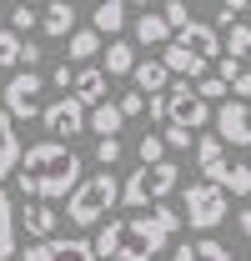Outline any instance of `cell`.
Instances as JSON below:
<instances>
[{"mask_svg":"<svg viewBox=\"0 0 251 261\" xmlns=\"http://www.w3.org/2000/svg\"><path fill=\"white\" fill-rule=\"evenodd\" d=\"M181 211L171 206H151V211H131V216H116L95 231V256L101 261H156V251L166 246L171 231H181Z\"/></svg>","mask_w":251,"mask_h":261,"instance_id":"1","label":"cell"},{"mask_svg":"<svg viewBox=\"0 0 251 261\" xmlns=\"http://www.w3.org/2000/svg\"><path fill=\"white\" fill-rule=\"evenodd\" d=\"M81 156L61 146V141H40L20 156V171H15V186L31 201H70V191L81 186Z\"/></svg>","mask_w":251,"mask_h":261,"instance_id":"2","label":"cell"},{"mask_svg":"<svg viewBox=\"0 0 251 261\" xmlns=\"http://www.w3.org/2000/svg\"><path fill=\"white\" fill-rule=\"evenodd\" d=\"M121 201V181L111 176V171H95V176H86L76 191H70V201H65V216H70V226H101V216L111 211Z\"/></svg>","mask_w":251,"mask_h":261,"instance_id":"3","label":"cell"},{"mask_svg":"<svg viewBox=\"0 0 251 261\" xmlns=\"http://www.w3.org/2000/svg\"><path fill=\"white\" fill-rule=\"evenodd\" d=\"M181 181V166L176 161H161V166H136L121 186V206L126 211H146V206H161L166 196L176 191Z\"/></svg>","mask_w":251,"mask_h":261,"instance_id":"4","label":"cell"},{"mask_svg":"<svg viewBox=\"0 0 251 261\" xmlns=\"http://www.w3.org/2000/svg\"><path fill=\"white\" fill-rule=\"evenodd\" d=\"M181 216H186L191 231H216L226 221V191L211 186V181H191L186 201H181Z\"/></svg>","mask_w":251,"mask_h":261,"instance_id":"5","label":"cell"},{"mask_svg":"<svg viewBox=\"0 0 251 261\" xmlns=\"http://www.w3.org/2000/svg\"><path fill=\"white\" fill-rule=\"evenodd\" d=\"M166 126L186 130V136H196V130L211 121V100H201V91L196 86H186V81H171V91H166Z\"/></svg>","mask_w":251,"mask_h":261,"instance_id":"6","label":"cell"},{"mask_svg":"<svg viewBox=\"0 0 251 261\" xmlns=\"http://www.w3.org/2000/svg\"><path fill=\"white\" fill-rule=\"evenodd\" d=\"M40 126L51 130V141H70V136H81V130H91V111L81 106L76 96H61V100H51L45 111H40Z\"/></svg>","mask_w":251,"mask_h":261,"instance_id":"7","label":"cell"},{"mask_svg":"<svg viewBox=\"0 0 251 261\" xmlns=\"http://www.w3.org/2000/svg\"><path fill=\"white\" fill-rule=\"evenodd\" d=\"M0 100H5V111H10L15 121H35V116L45 111V106H40V75H35V70L10 75L5 91H0Z\"/></svg>","mask_w":251,"mask_h":261,"instance_id":"8","label":"cell"},{"mask_svg":"<svg viewBox=\"0 0 251 261\" xmlns=\"http://www.w3.org/2000/svg\"><path fill=\"white\" fill-rule=\"evenodd\" d=\"M20 261H101V256H95V246L86 236H51V241L26 246Z\"/></svg>","mask_w":251,"mask_h":261,"instance_id":"9","label":"cell"},{"mask_svg":"<svg viewBox=\"0 0 251 261\" xmlns=\"http://www.w3.org/2000/svg\"><path fill=\"white\" fill-rule=\"evenodd\" d=\"M176 40L186 45L191 56H201V61H221L226 56V40H221L216 25H201V20H191L186 31H176Z\"/></svg>","mask_w":251,"mask_h":261,"instance_id":"10","label":"cell"},{"mask_svg":"<svg viewBox=\"0 0 251 261\" xmlns=\"http://www.w3.org/2000/svg\"><path fill=\"white\" fill-rule=\"evenodd\" d=\"M106 91H111V75H106L101 65H81V75H76V91H70V96L81 100L86 111H95V106H106Z\"/></svg>","mask_w":251,"mask_h":261,"instance_id":"11","label":"cell"},{"mask_svg":"<svg viewBox=\"0 0 251 261\" xmlns=\"http://www.w3.org/2000/svg\"><path fill=\"white\" fill-rule=\"evenodd\" d=\"M20 136H15V116L5 111V100H0V176H15L20 171Z\"/></svg>","mask_w":251,"mask_h":261,"instance_id":"12","label":"cell"},{"mask_svg":"<svg viewBox=\"0 0 251 261\" xmlns=\"http://www.w3.org/2000/svg\"><path fill=\"white\" fill-rule=\"evenodd\" d=\"M40 31L51 35V40H70L76 35V5L70 0H51L40 10Z\"/></svg>","mask_w":251,"mask_h":261,"instance_id":"13","label":"cell"},{"mask_svg":"<svg viewBox=\"0 0 251 261\" xmlns=\"http://www.w3.org/2000/svg\"><path fill=\"white\" fill-rule=\"evenodd\" d=\"M131 81H136V91L141 96H166L171 91V70H166V61H136V70H131Z\"/></svg>","mask_w":251,"mask_h":261,"instance_id":"14","label":"cell"},{"mask_svg":"<svg viewBox=\"0 0 251 261\" xmlns=\"http://www.w3.org/2000/svg\"><path fill=\"white\" fill-rule=\"evenodd\" d=\"M161 61H166L171 75H186V81H201V75H206V61H201V56H191L181 40H171V45L161 50Z\"/></svg>","mask_w":251,"mask_h":261,"instance_id":"15","label":"cell"},{"mask_svg":"<svg viewBox=\"0 0 251 261\" xmlns=\"http://www.w3.org/2000/svg\"><path fill=\"white\" fill-rule=\"evenodd\" d=\"M20 226H26V236H35V241H51V236H56V211H51V201H31V206L20 211Z\"/></svg>","mask_w":251,"mask_h":261,"instance_id":"16","label":"cell"},{"mask_svg":"<svg viewBox=\"0 0 251 261\" xmlns=\"http://www.w3.org/2000/svg\"><path fill=\"white\" fill-rule=\"evenodd\" d=\"M171 40H176V31L166 25V15H161V10H146V15L136 20V45H161V50H166Z\"/></svg>","mask_w":251,"mask_h":261,"instance_id":"17","label":"cell"},{"mask_svg":"<svg viewBox=\"0 0 251 261\" xmlns=\"http://www.w3.org/2000/svg\"><path fill=\"white\" fill-rule=\"evenodd\" d=\"M171 261H231V251L221 241H211V236H196V241H181Z\"/></svg>","mask_w":251,"mask_h":261,"instance_id":"18","label":"cell"},{"mask_svg":"<svg viewBox=\"0 0 251 261\" xmlns=\"http://www.w3.org/2000/svg\"><path fill=\"white\" fill-rule=\"evenodd\" d=\"M91 31L121 40V31H126V0H101V5H95V25H91Z\"/></svg>","mask_w":251,"mask_h":261,"instance_id":"19","label":"cell"},{"mask_svg":"<svg viewBox=\"0 0 251 261\" xmlns=\"http://www.w3.org/2000/svg\"><path fill=\"white\" fill-rule=\"evenodd\" d=\"M15 226H20V216H15V206H10V191L0 186V261L15 256Z\"/></svg>","mask_w":251,"mask_h":261,"instance_id":"20","label":"cell"},{"mask_svg":"<svg viewBox=\"0 0 251 261\" xmlns=\"http://www.w3.org/2000/svg\"><path fill=\"white\" fill-rule=\"evenodd\" d=\"M136 70V45L131 40H111L106 45V75H131Z\"/></svg>","mask_w":251,"mask_h":261,"instance_id":"21","label":"cell"},{"mask_svg":"<svg viewBox=\"0 0 251 261\" xmlns=\"http://www.w3.org/2000/svg\"><path fill=\"white\" fill-rule=\"evenodd\" d=\"M121 126H126V116H121V106H116V100H106V106H95V111H91V130L101 136V141H106V136H116Z\"/></svg>","mask_w":251,"mask_h":261,"instance_id":"22","label":"cell"},{"mask_svg":"<svg viewBox=\"0 0 251 261\" xmlns=\"http://www.w3.org/2000/svg\"><path fill=\"white\" fill-rule=\"evenodd\" d=\"M221 161H226L221 136H216V130H211V136H201V141H196V166H201V171H216Z\"/></svg>","mask_w":251,"mask_h":261,"instance_id":"23","label":"cell"},{"mask_svg":"<svg viewBox=\"0 0 251 261\" xmlns=\"http://www.w3.org/2000/svg\"><path fill=\"white\" fill-rule=\"evenodd\" d=\"M95 50H101V35L95 31H76L70 40H65V61H91Z\"/></svg>","mask_w":251,"mask_h":261,"instance_id":"24","label":"cell"},{"mask_svg":"<svg viewBox=\"0 0 251 261\" xmlns=\"http://www.w3.org/2000/svg\"><path fill=\"white\" fill-rule=\"evenodd\" d=\"M166 151H171V146H166V136H151V130H146V136H141V146H136L141 166H161V161H166Z\"/></svg>","mask_w":251,"mask_h":261,"instance_id":"25","label":"cell"},{"mask_svg":"<svg viewBox=\"0 0 251 261\" xmlns=\"http://www.w3.org/2000/svg\"><path fill=\"white\" fill-rule=\"evenodd\" d=\"M226 56H236V61H241V56H251V25H241V20H236V25L226 31Z\"/></svg>","mask_w":251,"mask_h":261,"instance_id":"26","label":"cell"},{"mask_svg":"<svg viewBox=\"0 0 251 261\" xmlns=\"http://www.w3.org/2000/svg\"><path fill=\"white\" fill-rule=\"evenodd\" d=\"M20 50H26V40L15 31H0V70H10V65L20 61Z\"/></svg>","mask_w":251,"mask_h":261,"instance_id":"27","label":"cell"},{"mask_svg":"<svg viewBox=\"0 0 251 261\" xmlns=\"http://www.w3.org/2000/svg\"><path fill=\"white\" fill-rule=\"evenodd\" d=\"M35 25H40V10H31V5L20 0V5L10 10V31H15V35H26V31H35Z\"/></svg>","mask_w":251,"mask_h":261,"instance_id":"28","label":"cell"},{"mask_svg":"<svg viewBox=\"0 0 251 261\" xmlns=\"http://www.w3.org/2000/svg\"><path fill=\"white\" fill-rule=\"evenodd\" d=\"M161 15H166V25H171V31H186V25H191L186 0H166V5H161Z\"/></svg>","mask_w":251,"mask_h":261,"instance_id":"29","label":"cell"},{"mask_svg":"<svg viewBox=\"0 0 251 261\" xmlns=\"http://www.w3.org/2000/svg\"><path fill=\"white\" fill-rule=\"evenodd\" d=\"M196 91H201V100H226V96H231V86H226L221 75H201Z\"/></svg>","mask_w":251,"mask_h":261,"instance_id":"30","label":"cell"},{"mask_svg":"<svg viewBox=\"0 0 251 261\" xmlns=\"http://www.w3.org/2000/svg\"><path fill=\"white\" fill-rule=\"evenodd\" d=\"M126 156V146H121V136H106V141H101V146H95V161L101 166H116Z\"/></svg>","mask_w":251,"mask_h":261,"instance_id":"31","label":"cell"},{"mask_svg":"<svg viewBox=\"0 0 251 261\" xmlns=\"http://www.w3.org/2000/svg\"><path fill=\"white\" fill-rule=\"evenodd\" d=\"M241 70H246V65L236 61V56H221V61H216V75L226 81V86H236V75H241Z\"/></svg>","mask_w":251,"mask_h":261,"instance_id":"32","label":"cell"},{"mask_svg":"<svg viewBox=\"0 0 251 261\" xmlns=\"http://www.w3.org/2000/svg\"><path fill=\"white\" fill-rule=\"evenodd\" d=\"M76 75H81V70H76V65H70V61H61V65H56V70H51V81H56L61 91H76Z\"/></svg>","mask_w":251,"mask_h":261,"instance_id":"33","label":"cell"},{"mask_svg":"<svg viewBox=\"0 0 251 261\" xmlns=\"http://www.w3.org/2000/svg\"><path fill=\"white\" fill-rule=\"evenodd\" d=\"M116 106H121V116L131 121V116H141V111H146V96H141V91H126V96L116 100Z\"/></svg>","mask_w":251,"mask_h":261,"instance_id":"34","label":"cell"},{"mask_svg":"<svg viewBox=\"0 0 251 261\" xmlns=\"http://www.w3.org/2000/svg\"><path fill=\"white\" fill-rule=\"evenodd\" d=\"M146 116H151L156 126H166V116H171V111H166V96H146Z\"/></svg>","mask_w":251,"mask_h":261,"instance_id":"35","label":"cell"},{"mask_svg":"<svg viewBox=\"0 0 251 261\" xmlns=\"http://www.w3.org/2000/svg\"><path fill=\"white\" fill-rule=\"evenodd\" d=\"M231 96H236V100H251V65L241 70V75H236V86H231Z\"/></svg>","mask_w":251,"mask_h":261,"instance_id":"36","label":"cell"},{"mask_svg":"<svg viewBox=\"0 0 251 261\" xmlns=\"http://www.w3.org/2000/svg\"><path fill=\"white\" fill-rule=\"evenodd\" d=\"M166 146H171V151H186L191 136H186V130H176V126H166Z\"/></svg>","mask_w":251,"mask_h":261,"instance_id":"37","label":"cell"},{"mask_svg":"<svg viewBox=\"0 0 251 261\" xmlns=\"http://www.w3.org/2000/svg\"><path fill=\"white\" fill-rule=\"evenodd\" d=\"M20 65H26V70H35V65H40V45H31V40H26V50H20Z\"/></svg>","mask_w":251,"mask_h":261,"instance_id":"38","label":"cell"},{"mask_svg":"<svg viewBox=\"0 0 251 261\" xmlns=\"http://www.w3.org/2000/svg\"><path fill=\"white\" fill-rule=\"evenodd\" d=\"M236 226H241V236H251V206L241 211V216H236Z\"/></svg>","mask_w":251,"mask_h":261,"instance_id":"39","label":"cell"},{"mask_svg":"<svg viewBox=\"0 0 251 261\" xmlns=\"http://www.w3.org/2000/svg\"><path fill=\"white\" fill-rule=\"evenodd\" d=\"M136 10H141V15H146V10H151V0H136Z\"/></svg>","mask_w":251,"mask_h":261,"instance_id":"40","label":"cell"}]
</instances>
